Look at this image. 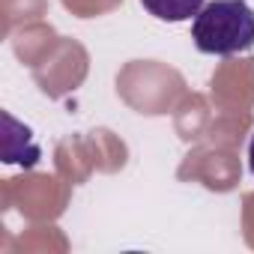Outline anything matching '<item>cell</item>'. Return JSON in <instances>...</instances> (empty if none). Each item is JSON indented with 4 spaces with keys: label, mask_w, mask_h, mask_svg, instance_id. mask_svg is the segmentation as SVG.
I'll use <instances>...</instances> for the list:
<instances>
[{
    "label": "cell",
    "mask_w": 254,
    "mask_h": 254,
    "mask_svg": "<svg viewBox=\"0 0 254 254\" xmlns=\"http://www.w3.org/2000/svg\"><path fill=\"white\" fill-rule=\"evenodd\" d=\"M191 39L200 54L233 57L254 48V9L245 0H212L191 18Z\"/></svg>",
    "instance_id": "6da1fadb"
},
{
    "label": "cell",
    "mask_w": 254,
    "mask_h": 254,
    "mask_svg": "<svg viewBox=\"0 0 254 254\" xmlns=\"http://www.w3.org/2000/svg\"><path fill=\"white\" fill-rule=\"evenodd\" d=\"M141 6L159 21L180 24V21H191L203 9V0H141Z\"/></svg>",
    "instance_id": "7a4b0ae2"
},
{
    "label": "cell",
    "mask_w": 254,
    "mask_h": 254,
    "mask_svg": "<svg viewBox=\"0 0 254 254\" xmlns=\"http://www.w3.org/2000/svg\"><path fill=\"white\" fill-rule=\"evenodd\" d=\"M248 168H251V174H254V135H251V141H248Z\"/></svg>",
    "instance_id": "3957f363"
}]
</instances>
